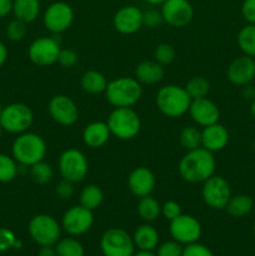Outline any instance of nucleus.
<instances>
[{
	"label": "nucleus",
	"instance_id": "obj_41",
	"mask_svg": "<svg viewBox=\"0 0 255 256\" xmlns=\"http://www.w3.org/2000/svg\"><path fill=\"white\" fill-rule=\"evenodd\" d=\"M182 256H214V254L205 245L199 244V242H192V244H188L182 249Z\"/></svg>",
	"mask_w": 255,
	"mask_h": 256
},
{
	"label": "nucleus",
	"instance_id": "obj_44",
	"mask_svg": "<svg viewBox=\"0 0 255 256\" xmlns=\"http://www.w3.org/2000/svg\"><path fill=\"white\" fill-rule=\"evenodd\" d=\"M162 214L168 220H172L182 214V208L176 202L169 200V202H165L164 205L162 206Z\"/></svg>",
	"mask_w": 255,
	"mask_h": 256
},
{
	"label": "nucleus",
	"instance_id": "obj_38",
	"mask_svg": "<svg viewBox=\"0 0 255 256\" xmlns=\"http://www.w3.org/2000/svg\"><path fill=\"white\" fill-rule=\"evenodd\" d=\"M164 22L162 12L158 9H148L142 12V26L155 29Z\"/></svg>",
	"mask_w": 255,
	"mask_h": 256
},
{
	"label": "nucleus",
	"instance_id": "obj_42",
	"mask_svg": "<svg viewBox=\"0 0 255 256\" xmlns=\"http://www.w3.org/2000/svg\"><path fill=\"white\" fill-rule=\"evenodd\" d=\"M79 56L72 49H62L58 56V62L64 68H72L76 65Z\"/></svg>",
	"mask_w": 255,
	"mask_h": 256
},
{
	"label": "nucleus",
	"instance_id": "obj_28",
	"mask_svg": "<svg viewBox=\"0 0 255 256\" xmlns=\"http://www.w3.org/2000/svg\"><path fill=\"white\" fill-rule=\"evenodd\" d=\"M138 214L144 222H154L162 214V205L152 195L140 198L139 204H138Z\"/></svg>",
	"mask_w": 255,
	"mask_h": 256
},
{
	"label": "nucleus",
	"instance_id": "obj_48",
	"mask_svg": "<svg viewBox=\"0 0 255 256\" xmlns=\"http://www.w3.org/2000/svg\"><path fill=\"white\" fill-rule=\"evenodd\" d=\"M38 256H58L56 250L52 249V246H42V249L39 250V254Z\"/></svg>",
	"mask_w": 255,
	"mask_h": 256
},
{
	"label": "nucleus",
	"instance_id": "obj_43",
	"mask_svg": "<svg viewBox=\"0 0 255 256\" xmlns=\"http://www.w3.org/2000/svg\"><path fill=\"white\" fill-rule=\"evenodd\" d=\"M55 194L62 200L70 199L74 195V182L62 179L55 188Z\"/></svg>",
	"mask_w": 255,
	"mask_h": 256
},
{
	"label": "nucleus",
	"instance_id": "obj_36",
	"mask_svg": "<svg viewBox=\"0 0 255 256\" xmlns=\"http://www.w3.org/2000/svg\"><path fill=\"white\" fill-rule=\"evenodd\" d=\"M176 56V52H175L174 46L168 42H162L155 48L154 58L155 62H159L160 65L165 66V65H170L175 60Z\"/></svg>",
	"mask_w": 255,
	"mask_h": 256
},
{
	"label": "nucleus",
	"instance_id": "obj_5",
	"mask_svg": "<svg viewBox=\"0 0 255 256\" xmlns=\"http://www.w3.org/2000/svg\"><path fill=\"white\" fill-rule=\"evenodd\" d=\"M112 135L120 140L134 139L142 129V122L132 108H114L106 122Z\"/></svg>",
	"mask_w": 255,
	"mask_h": 256
},
{
	"label": "nucleus",
	"instance_id": "obj_40",
	"mask_svg": "<svg viewBox=\"0 0 255 256\" xmlns=\"http://www.w3.org/2000/svg\"><path fill=\"white\" fill-rule=\"evenodd\" d=\"M182 244L172 240V242H166L160 245L159 249H158L156 256H182Z\"/></svg>",
	"mask_w": 255,
	"mask_h": 256
},
{
	"label": "nucleus",
	"instance_id": "obj_17",
	"mask_svg": "<svg viewBox=\"0 0 255 256\" xmlns=\"http://www.w3.org/2000/svg\"><path fill=\"white\" fill-rule=\"evenodd\" d=\"M112 25L120 34H135L142 28V12L135 5L120 8L112 18Z\"/></svg>",
	"mask_w": 255,
	"mask_h": 256
},
{
	"label": "nucleus",
	"instance_id": "obj_53",
	"mask_svg": "<svg viewBox=\"0 0 255 256\" xmlns=\"http://www.w3.org/2000/svg\"><path fill=\"white\" fill-rule=\"evenodd\" d=\"M2 128L0 126V139H2Z\"/></svg>",
	"mask_w": 255,
	"mask_h": 256
},
{
	"label": "nucleus",
	"instance_id": "obj_31",
	"mask_svg": "<svg viewBox=\"0 0 255 256\" xmlns=\"http://www.w3.org/2000/svg\"><path fill=\"white\" fill-rule=\"evenodd\" d=\"M185 90L192 98V100L199 99V98H205L209 94L210 84L208 79H205L202 75H196V76L190 78L185 84Z\"/></svg>",
	"mask_w": 255,
	"mask_h": 256
},
{
	"label": "nucleus",
	"instance_id": "obj_2",
	"mask_svg": "<svg viewBox=\"0 0 255 256\" xmlns=\"http://www.w3.org/2000/svg\"><path fill=\"white\" fill-rule=\"evenodd\" d=\"M12 158L24 166H32L44 160L46 155V142L40 135L25 132L18 135L12 146Z\"/></svg>",
	"mask_w": 255,
	"mask_h": 256
},
{
	"label": "nucleus",
	"instance_id": "obj_29",
	"mask_svg": "<svg viewBox=\"0 0 255 256\" xmlns=\"http://www.w3.org/2000/svg\"><path fill=\"white\" fill-rule=\"evenodd\" d=\"M102 200H104V192L102 188L95 184L86 185L80 192V205L92 212L102 205Z\"/></svg>",
	"mask_w": 255,
	"mask_h": 256
},
{
	"label": "nucleus",
	"instance_id": "obj_27",
	"mask_svg": "<svg viewBox=\"0 0 255 256\" xmlns=\"http://www.w3.org/2000/svg\"><path fill=\"white\" fill-rule=\"evenodd\" d=\"M254 208V202L252 198L246 194H236L230 198L229 202H228L226 210L228 214L232 218H242L245 215L250 214Z\"/></svg>",
	"mask_w": 255,
	"mask_h": 256
},
{
	"label": "nucleus",
	"instance_id": "obj_54",
	"mask_svg": "<svg viewBox=\"0 0 255 256\" xmlns=\"http://www.w3.org/2000/svg\"><path fill=\"white\" fill-rule=\"evenodd\" d=\"M252 149H254V152H255V139H254V142H252Z\"/></svg>",
	"mask_w": 255,
	"mask_h": 256
},
{
	"label": "nucleus",
	"instance_id": "obj_22",
	"mask_svg": "<svg viewBox=\"0 0 255 256\" xmlns=\"http://www.w3.org/2000/svg\"><path fill=\"white\" fill-rule=\"evenodd\" d=\"M110 135L112 132L106 122H92L82 130V142L88 148L98 149V148L104 146L109 142Z\"/></svg>",
	"mask_w": 255,
	"mask_h": 256
},
{
	"label": "nucleus",
	"instance_id": "obj_10",
	"mask_svg": "<svg viewBox=\"0 0 255 256\" xmlns=\"http://www.w3.org/2000/svg\"><path fill=\"white\" fill-rule=\"evenodd\" d=\"M100 248L104 256H132L135 244L125 230L112 228L102 234Z\"/></svg>",
	"mask_w": 255,
	"mask_h": 256
},
{
	"label": "nucleus",
	"instance_id": "obj_14",
	"mask_svg": "<svg viewBox=\"0 0 255 256\" xmlns=\"http://www.w3.org/2000/svg\"><path fill=\"white\" fill-rule=\"evenodd\" d=\"M94 224V214L92 210L76 205L65 212L62 219V228L72 236H79L92 229Z\"/></svg>",
	"mask_w": 255,
	"mask_h": 256
},
{
	"label": "nucleus",
	"instance_id": "obj_47",
	"mask_svg": "<svg viewBox=\"0 0 255 256\" xmlns=\"http://www.w3.org/2000/svg\"><path fill=\"white\" fill-rule=\"evenodd\" d=\"M8 59V48L2 42H0V68L5 64Z\"/></svg>",
	"mask_w": 255,
	"mask_h": 256
},
{
	"label": "nucleus",
	"instance_id": "obj_21",
	"mask_svg": "<svg viewBox=\"0 0 255 256\" xmlns=\"http://www.w3.org/2000/svg\"><path fill=\"white\" fill-rule=\"evenodd\" d=\"M229 142V132L224 125L215 124L205 126L202 130V146L212 152H220Z\"/></svg>",
	"mask_w": 255,
	"mask_h": 256
},
{
	"label": "nucleus",
	"instance_id": "obj_23",
	"mask_svg": "<svg viewBox=\"0 0 255 256\" xmlns=\"http://www.w3.org/2000/svg\"><path fill=\"white\" fill-rule=\"evenodd\" d=\"M164 74L165 72L162 65H160L155 60H145L136 65L134 78L140 84L154 85L162 82Z\"/></svg>",
	"mask_w": 255,
	"mask_h": 256
},
{
	"label": "nucleus",
	"instance_id": "obj_51",
	"mask_svg": "<svg viewBox=\"0 0 255 256\" xmlns=\"http://www.w3.org/2000/svg\"><path fill=\"white\" fill-rule=\"evenodd\" d=\"M250 112H252V116L255 118V99H252V105H250Z\"/></svg>",
	"mask_w": 255,
	"mask_h": 256
},
{
	"label": "nucleus",
	"instance_id": "obj_30",
	"mask_svg": "<svg viewBox=\"0 0 255 256\" xmlns=\"http://www.w3.org/2000/svg\"><path fill=\"white\" fill-rule=\"evenodd\" d=\"M238 46L242 54L255 58V24H248L238 32Z\"/></svg>",
	"mask_w": 255,
	"mask_h": 256
},
{
	"label": "nucleus",
	"instance_id": "obj_55",
	"mask_svg": "<svg viewBox=\"0 0 255 256\" xmlns=\"http://www.w3.org/2000/svg\"><path fill=\"white\" fill-rule=\"evenodd\" d=\"M2 108H4V106H2V105L0 104V114H2Z\"/></svg>",
	"mask_w": 255,
	"mask_h": 256
},
{
	"label": "nucleus",
	"instance_id": "obj_32",
	"mask_svg": "<svg viewBox=\"0 0 255 256\" xmlns=\"http://www.w3.org/2000/svg\"><path fill=\"white\" fill-rule=\"evenodd\" d=\"M179 142L186 152L202 146V132L195 126H185L180 132Z\"/></svg>",
	"mask_w": 255,
	"mask_h": 256
},
{
	"label": "nucleus",
	"instance_id": "obj_46",
	"mask_svg": "<svg viewBox=\"0 0 255 256\" xmlns=\"http://www.w3.org/2000/svg\"><path fill=\"white\" fill-rule=\"evenodd\" d=\"M12 2L14 0H0V18H5L12 12Z\"/></svg>",
	"mask_w": 255,
	"mask_h": 256
},
{
	"label": "nucleus",
	"instance_id": "obj_33",
	"mask_svg": "<svg viewBox=\"0 0 255 256\" xmlns=\"http://www.w3.org/2000/svg\"><path fill=\"white\" fill-rule=\"evenodd\" d=\"M30 176L36 184L44 185L52 182L54 178V170H52V165L42 160L30 166Z\"/></svg>",
	"mask_w": 255,
	"mask_h": 256
},
{
	"label": "nucleus",
	"instance_id": "obj_20",
	"mask_svg": "<svg viewBox=\"0 0 255 256\" xmlns=\"http://www.w3.org/2000/svg\"><path fill=\"white\" fill-rule=\"evenodd\" d=\"M155 185H156V179L154 172L145 166L135 168L128 176V188L132 194L138 198L152 195Z\"/></svg>",
	"mask_w": 255,
	"mask_h": 256
},
{
	"label": "nucleus",
	"instance_id": "obj_24",
	"mask_svg": "<svg viewBox=\"0 0 255 256\" xmlns=\"http://www.w3.org/2000/svg\"><path fill=\"white\" fill-rule=\"evenodd\" d=\"M40 12L39 0H14L12 2V14L15 19L22 22H32L36 20Z\"/></svg>",
	"mask_w": 255,
	"mask_h": 256
},
{
	"label": "nucleus",
	"instance_id": "obj_15",
	"mask_svg": "<svg viewBox=\"0 0 255 256\" xmlns=\"http://www.w3.org/2000/svg\"><path fill=\"white\" fill-rule=\"evenodd\" d=\"M48 110L55 122L62 126L74 125L79 119V109L74 100L64 94H58L50 99Z\"/></svg>",
	"mask_w": 255,
	"mask_h": 256
},
{
	"label": "nucleus",
	"instance_id": "obj_3",
	"mask_svg": "<svg viewBox=\"0 0 255 256\" xmlns=\"http://www.w3.org/2000/svg\"><path fill=\"white\" fill-rule=\"evenodd\" d=\"M142 95V84L135 78H118L108 82L105 89V98L114 108H132Z\"/></svg>",
	"mask_w": 255,
	"mask_h": 256
},
{
	"label": "nucleus",
	"instance_id": "obj_4",
	"mask_svg": "<svg viewBox=\"0 0 255 256\" xmlns=\"http://www.w3.org/2000/svg\"><path fill=\"white\" fill-rule=\"evenodd\" d=\"M192 98L185 88L179 85H165L156 94L158 109L168 118H180L189 112Z\"/></svg>",
	"mask_w": 255,
	"mask_h": 256
},
{
	"label": "nucleus",
	"instance_id": "obj_8",
	"mask_svg": "<svg viewBox=\"0 0 255 256\" xmlns=\"http://www.w3.org/2000/svg\"><path fill=\"white\" fill-rule=\"evenodd\" d=\"M29 234L40 246H52L60 239L62 228L59 222L48 214L35 215L29 222Z\"/></svg>",
	"mask_w": 255,
	"mask_h": 256
},
{
	"label": "nucleus",
	"instance_id": "obj_7",
	"mask_svg": "<svg viewBox=\"0 0 255 256\" xmlns=\"http://www.w3.org/2000/svg\"><path fill=\"white\" fill-rule=\"evenodd\" d=\"M58 166H59L62 179L74 182V184L82 182L89 172V162L85 154L74 148L66 149L62 152Z\"/></svg>",
	"mask_w": 255,
	"mask_h": 256
},
{
	"label": "nucleus",
	"instance_id": "obj_34",
	"mask_svg": "<svg viewBox=\"0 0 255 256\" xmlns=\"http://www.w3.org/2000/svg\"><path fill=\"white\" fill-rule=\"evenodd\" d=\"M58 256H84V248L78 240L72 238H65L56 242Z\"/></svg>",
	"mask_w": 255,
	"mask_h": 256
},
{
	"label": "nucleus",
	"instance_id": "obj_11",
	"mask_svg": "<svg viewBox=\"0 0 255 256\" xmlns=\"http://www.w3.org/2000/svg\"><path fill=\"white\" fill-rule=\"evenodd\" d=\"M74 10L68 2H55L46 8L42 15L44 26L54 34H62L72 26Z\"/></svg>",
	"mask_w": 255,
	"mask_h": 256
},
{
	"label": "nucleus",
	"instance_id": "obj_1",
	"mask_svg": "<svg viewBox=\"0 0 255 256\" xmlns=\"http://www.w3.org/2000/svg\"><path fill=\"white\" fill-rule=\"evenodd\" d=\"M215 166L216 162L214 152L200 146L186 152V154L180 159L178 170L182 180L190 184H199L214 175Z\"/></svg>",
	"mask_w": 255,
	"mask_h": 256
},
{
	"label": "nucleus",
	"instance_id": "obj_12",
	"mask_svg": "<svg viewBox=\"0 0 255 256\" xmlns=\"http://www.w3.org/2000/svg\"><path fill=\"white\" fill-rule=\"evenodd\" d=\"M62 50L59 42L54 38L42 36L35 39L28 49V56L32 64L38 66H49L58 62Z\"/></svg>",
	"mask_w": 255,
	"mask_h": 256
},
{
	"label": "nucleus",
	"instance_id": "obj_18",
	"mask_svg": "<svg viewBox=\"0 0 255 256\" xmlns=\"http://www.w3.org/2000/svg\"><path fill=\"white\" fill-rule=\"evenodd\" d=\"M226 76L232 84L236 86H246L255 78V60L248 55L236 58L230 62Z\"/></svg>",
	"mask_w": 255,
	"mask_h": 256
},
{
	"label": "nucleus",
	"instance_id": "obj_52",
	"mask_svg": "<svg viewBox=\"0 0 255 256\" xmlns=\"http://www.w3.org/2000/svg\"><path fill=\"white\" fill-rule=\"evenodd\" d=\"M252 232H254V236H255V220H254V225H252Z\"/></svg>",
	"mask_w": 255,
	"mask_h": 256
},
{
	"label": "nucleus",
	"instance_id": "obj_13",
	"mask_svg": "<svg viewBox=\"0 0 255 256\" xmlns=\"http://www.w3.org/2000/svg\"><path fill=\"white\" fill-rule=\"evenodd\" d=\"M170 235L175 242L180 244H192L202 236V225L192 215L180 214L175 219L170 220Z\"/></svg>",
	"mask_w": 255,
	"mask_h": 256
},
{
	"label": "nucleus",
	"instance_id": "obj_16",
	"mask_svg": "<svg viewBox=\"0 0 255 256\" xmlns=\"http://www.w3.org/2000/svg\"><path fill=\"white\" fill-rule=\"evenodd\" d=\"M164 22L172 28H184L192 22L194 9L189 0H166L160 9Z\"/></svg>",
	"mask_w": 255,
	"mask_h": 256
},
{
	"label": "nucleus",
	"instance_id": "obj_39",
	"mask_svg": "<svg viewBox=\"0 0 255 256\" xmlns=\"http://www.w3.org/2000/svg\"><path fill=\"white\" fill-rule=\"evenodd\" d=\"M18 246H20V242H18L14 232L6 228H0V252Z\"/></svg>",
	"mask_w": 255,
	"mask_h": 256
},
{
	"label": "nucleus",
	"instance_id": "obj_9",
	"mask_svg": "<svg viewBox=\"0 0 255 256\" xmlns=\"http://www.w3.org/2000/svg\"><path fill=\"white\" fill-rule=\"evenodd\" d=\"M202 196L205 204L215 210L226 208L232 198V188L228 180L222 175H212L202 182Z\"/></svg>",
	"mask_w": 255,
	"mask_h": 256
},
{
	"label": "nucleus",
	"instance_id": "obj_26",
	"mask_svg": "<svg viewBox=\"0 0 255 256\" xmlns=\"http://www.w3.org/2000/svg\"><path fill=\"white\" fill-rule=\"evenodd\" d=\"M108 80L105 78L104 74H102L100 72H96V70H89V72H85L82 76V90L88 94H102V92H105V89L108 86Z\"/></svg>",
	"mask_w": 255,
	"mask_h": 256
},
{
	"label": "nucleus",
	"instance_id": "obj_45",
	"mask_svg": "<svg viewBox=\"0 0 255 256\" xmlns=\"http://www.w3.org/2000/svg\"><path fill=\"white\" fill-rule=\"evenodd\" d=\"M242 18L248 24H255V0H244L242 4Z\"/></svg>",
	"mask_w": 255,
	"mask_h": 256
},
{
	"label": "nucleus",
	"instance_id": "obj_35",
	"mask_svg": "<svg viewBox=\"0 0 255 256\" xmlns=\"http://www.w3.org/2000/svg\"><path fill=\"white\" fill-rule=\"evenodd\" d=\"M16 160L6 154H0V182H10L16 178Z\"/></svg>",
	"mask_w": 255,
	"mask_h": 256
},
{
	"label": "nucleus",
	"instance_id": "obj_49",
	"mask_svg": "<svg viewBox=\"0 0 255 256\" xmlns=\"http://www.w3.org/2000/svg\"><path fill=\"white\" fill-rule=\"evenodd\" d=\"M132 256H156V254H154L152 250H139L138 252H134Z\"/></svg>",
	"mask_w": 255,
	"mask_h": 256
},
{
	"label": "nucleus",
	"instance_id": "obj_25",
	"mask_svg": "<svg viewBox=\"0 0 255 256\" xmlns=\"http://www.w3.org/2000/svg\"><path fill=\"white\" fill-rule=\"evenodd\" d=\"M135 246L139 248L140 250H154L159 242V234L154 226L149 224H142L135 230L134 236Z\"/></svg>",
	"mask_w": 255,
	"mask_h": 256
},
{
	"label": "nucleus",
	"instance_id": "obj_37",
	"mask_svg": "<svg viewBox=\"0 0 255 256\" xmlns=\"http://www.w3.org/2000/svg\"><path fill=\"white\" fill-rule=\"evenodd\" d=\"M6 36L12 42H20L25 38L28 32L26 22L19 19H14L6 25Z\"/></svg>",
	"mask_w": 255,
	"mask_h": 256
},
{
	"label": "nucleus",
	"instance_id": "obj_19",
	"mask_svg": "<svg viewBox=\"0 0 255 256\" xmlns=\"http://www.w3.org/2000/svg\"><path fill=\"white\" fill-rule=\"evenodd\" d=\"M188 112L199 126L205 128L215 124V122H219V108L214 102L208 99L206 96L192 100V104H190Z\"/></svg>",
	"mask_w": 255,
	"mask_h": 256
},
{
	"label": "nucleus",
	"instance_id": "obj_6",
	"mask_svg": "<svg viewBox=\"0 0 255 256\" xmlns=\"http://www.w3.org/2000/svg\"><path fill=\"white\" fill-rule=\"evenodd\" d=\"M34 122V114L28 105L12 102L2 108L0 114V126L10 134H22L28 132Z\"/></svg>",
	"mask_w": 255,
	"mask_h": 256
},
{
	"label": "nucleus",
	"instance_id": "obj_50",
	"mask_svg": "<svg viewBox=\"0 0 255 256\" xmlns=\"http://www.w3.org/2000/svg\"><path fill=\"white\" fill-rule=\"evenodd\" d=\"M144 2L150 5H162V2H166V0H144Z\"/></svg>",
	"mask_w": 255,
	"mask_h": 256
}]
</instances>
